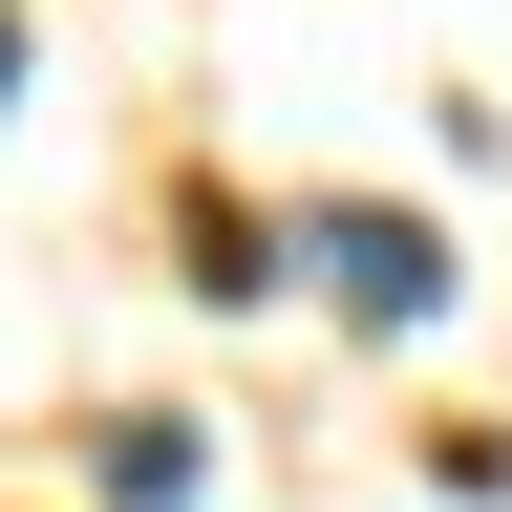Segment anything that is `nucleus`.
<instances>
[{"mask_svg": "<svg viewBox=\"0 0 512 512\" xmlns=\"http://www.w3.org/2000/svg\"><path fill=\"white\" fill-rule=\"evenodd\" d=\"M278 278H320L342 320H384V342H406V320H448V235L384 214V192H320V214L278 235Z\"/></svg>", "mask_w": 512, "mask_h": 512, "instance_id": "nucleus-1", "label": "nucleus"}, {"mask_svg": "<svg viewBox=\"0 0 512 512\" xmlns=\"http://www.w3.org/2000/svg\"><path fill=\"white\" fill-rule=\"evenodd\" d=\"M107 491H128V512H192V491H214V448H192L171 406H128V427H107Z\"/></svg>", "mask_w": 512, "mask_h": 512, "instance_id": "nucleus-2", "label": "nucleus"}, {"mask_svg": "<svg viewBox=\"0 0 512 512\" xmlns=\"http://www.w3.org/2000/svg\"><path fill=\"white\" fill-rule=\"evenodd\" d=\"M0 107H22V22H0Z\"/></svg>", "mask_w": 512, "mask_h": 512, "instance_id": "nucleus-3", "label": "nucleus"}]
</instances>
